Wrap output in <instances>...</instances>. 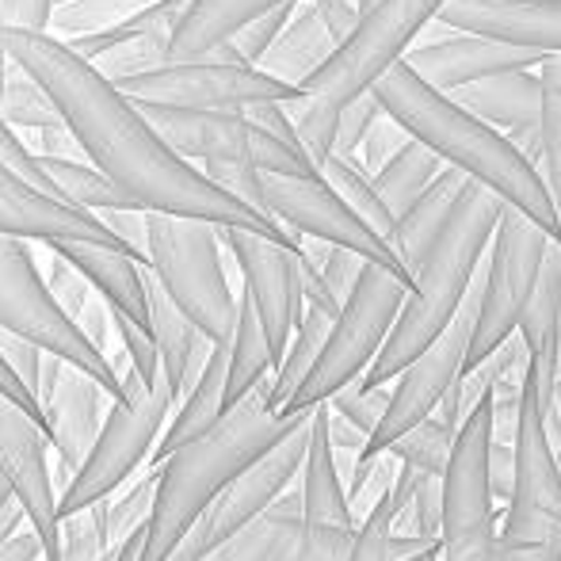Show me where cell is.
Segmentation results:
<instances>
[{
  "label": "cell",
  "mask_w": 561,
  "mask_h": 561,
  "mask_svg": "<svg viewBox=\"0 0 561 561\" xmlns=\"http://www.w3.org/2000/svg\"><path fill=\"white\" fill-rule=\"evenodd\" d=\"M272 378L256 386L249 398H241L210 432L195 436L192 444L176 447L157 466V501L149 516V547L141 561H169L184 547L192 527L203 519V512L215 504L229 481L256 462L264 450H272L279 439H287L298 424L310 421V413H275L267 401Z\"/></svg>",
  "instance_id": "obj_3"
},
{
  "label": "cell",
  "mask_w": 561,
  "mask_h": 561,
  "mask_svg": "<svg viewBox=\"0 0 561 561\" xmlns=\"http://www.w3.org/2000/svg\"><path fill=\"white\" fill-rule=\"evenodd\" d=\"M50 436L43 421L27 413L15 398L0 393V473L12 485L15 501L27 508V519L46 542V558H61V516H58V485L50 478Z\"/></svg>",
  "instance_id": "obj_19"
},
{
  "label": "cell",
  "mask_w": 561,
  "mask_h": 561,
  "mask_svg": "<svg viewBox=\"0 0 561 561\" xmlns=\"http://www.w3.org/2000/svg\"><path fill=\"white\" fill-rule=\"evenodd\" d=\"M306 524L302 489H287L267 512H260L252 524H244L233 539L203 561H287Z\"/></svg>",
  "instance_id": "obj_29"
},
{
  "label": "cell",
  "mask_w": 561,
  "mask_h": 561,
  "mask_svg": "<svg viewBox=\"0 0 561 561\" xmlns=\"http://www.w3.org/2000/svg\"><path fill=\"white\" fill-rule=\"evenodd\" d=\"M444 169L447 164L436 149H428L421 138H409V146H401L398 153L375 172L378 195H382L386 207L393 210V218H401L424 192H428L432 180Z\"/></svg>",
  "instance_id": "obj_33"
},
{
  "label": "cell",
  "mask_w": 561,
  "mask_h": 561,
  "mask_svg": "<svg viewBox=\"0 0 561 561\" xmlns=\"http://www.w3.org/2000/svg\"><path fill=\"white\" fill-rule=\"evenodd\" d=\"M107 542L96 527L92 508L61 516V558L58 561H104Z\"/></svg>",
  "instance_id": "obj_46"
},
{
  "label": "cell",
  "mask_w": 561,
  "mask_h": 561,
  "mask_svg": "<svg viewBox=\"0 0 561 561\" xmlns=\"http://www.w3.org/2000/svg\"><path fill=\"white\" fill-rule=\"evenodd\" d=\"M329 405H333L344 421H352L359 432H367V439H370V432L382 424L386 405H390V386L352 382V386H344L340 393H333V398H329Z\"/></svg>",
  "instance_id": "obj_45"
},
{
  "label": "cell",
  "mask_w": 561,
  "mask_h": 561,
  "mask_svg": "<svg viewBox=\"0 0 561 561\" xmlns=\"http://www.w3.org/2000/svg\"><path fill=\"white\" fill-rule=\"evenodd\" d=\"M260 207L295 237L340 244L413 279L398 249L367 218H359V210L321 172H260Z\"/></svg>",
  "instance_id": "obj_13"
},
{
  "label": "cell",
  "mask_w": 561,
  "mask_h": 561,
  "mask_svg": "<svg viewBox=\"0 0 561 561\" xmlns=\"http://www.w3.org/2000/svg\"><path fill=\"white\" fill-rule=\"evenodd\" d=\"M298 489H302V512L313 524H347L355 527L352 501H347L344 478H340L336 447L329 436V401L313 409L310 416V447H306V462L298 473Z\"/></svg>",
  "instance_id": "obj_26"
},
{
  "label": "cell",
  "mask_w": 561,
  "mask_h": 561,
  "mask_svg": "<svg viewBox=\"0 0 561 561\" xmlns=\"http://www.w3.org/2000/svg\"><path fill=\"white\" fill-rule=\"evenodd\" d=\"M367 4H375V0H359V8H367Z\"/></svg>",
  "instance_id": "obj_57"
},
{
  "label": "cell",
  "mask_w": 561,
  "mask_h": 561,
  "mask_svg": "<svg viewBox=\"0 0 561 561\" xmlns=\"http://www.w3.org/2000/svg\"><path fill=\"white\" fill-rule=\"evenodd\" d=\"M409 138H413V134H409L405 126H401L390 112H382V115H378V123L370 126L367 141H363L359 161L367 164L370 172H378L386 161H390L393 153H398L401 146H409Z\"/></svg>",
  "instance_id": "obj_49"
},
{
  "label": "cell",
  "mask_w": 561,
  "mask_h": 561,
  "mask_svg": "<svg viewBox=\"0 0 561 561\" xmlns=\"http://www.w3.org/2000/svg\"><path fill=\"white\" fill-rule=\"evenodd\" d=\"M0 115L15 126L20 134H38V130H50V126H61L58 104L50 100V92L35 81L23 66L8 69V81H4V96H0Z\"/></svg>",
  "instance_id": "obj_38"
},
{
  "label": "cell",
  "mask_w": 561,
  "mask_h": 561,
  "mask_svg": "<svg viewBox=\"0 0 561 561\" xmlns=\"http://www.w3.org/2000/svg\"><path fill=\"white\" fill-rule=\"evenodd\" d=\"M561 531V466L558 444L550 436L542 393L531 375H524L516 424V462H512V496L504 504L501 539L539 542Z\"/></svg>",
  "instance_id": "obj_14"
},
{
  "label": "cell",
  "mask_w": 561,
  "mask_h": 561,
  "mask_svg": "<svg viewBox=\"0 0 561 561\" xmlns=\"http://www.w3.org/2000/svg\"><path fill=\"white\" fill-rule=\"evenodd\" d=\"M169 561H199V554H195V550H192V547H187V542H184V547H180L176 554H172Z\"/></svg>",
  "instance_id": "obj_55"
},
{
  "label": "cell",
  "mask_w": 561,
  "mask_h": 561,
  "mask_svg": "<svg viewBox=\"0 0 561 561\" xmlns=\"http://www.w3.org/2000/svg\"><path fill=\"white\" fill-rule=\"evenodd\" d=\"M558 466H561V439H558Z\"/></svg>",
  "instance_id": "obj_59"
},
{
  "label": "cell",
  "mask_w": 561,
  "mask_h": 561,
  "mask_svg": "<svg viewBox=\"0 0 561 561\" xmlns=\"http://www.w3.org/2000/svg\"><path fill=\"white\" fill-rule=\"evenodd\" d=\"M146 283H149V329H153V336H157L161 370H164V378H169L172 398H176V405H180L184 393L199 382L203 367L210 363L215 340L172 302V295L157 283L153 272L146 275Z\"/></svg>",
  "instance_id": "obj_24"
},
{
  "label": "cell",
  "mask_w": 561,
  "mask_h": 561,
  "mask_svg": "<svg viewBox=\"0 0 561 561\" xmlns=\"http://www.w3.org/2000/svg\"><path fill=\"white\" fill-rule=\"evenodd\" d=\"M313 4H318V12L325 15L329 27H333L340 38L355 27V20H359V0H313Z\"/></svg>",
  "instance_id": "obj_51"
},
{
  "label": "cell",
  "mask_w": 561,
  "mask_h": 561,
  "mask_svg": "<svg viewBox=\"0 0 561 561\" xmlns=\"http://www.w3.org/2000/svg\"><path fill=\"white\" fill-rule=\"evenodd\" d=\"M547 424H550V436H554V444L561 439V378H558V386H554V393H550V401H547Z\"/></svg>",
  "instance_id": "obj_53"
},
{
  "label": "cell",
  "mask_w": 561,
  "mask_h": 561,
  "mask_svg": "<svg viewBox=\"0 0 561 561\" xmlns=\"http://www.w3.org/2000/svg\"><path fill=\"white\" fill-rule=\"evenodd\" d=\"M54 249L81 267L84 279L112 302V310L126 313L130 321L149 329V283H146L149 267L134 252L89 244V241H61Z\"/></svg>",
  "instance_id": "obj_25"
},
{
  "label": "cell",
  "mask_w": 561,
  "mask_h": 561,
  "mask_svg": "<svg viewBox=\"0 0 561 561\" xmlns=\"http://www.w3.org/2000/svg\"><path fill=\"white\" fill-rule=\"evenodd\" d=\"M222 226L199 218L153 215L146 222V260L172 302L210 340H229L237 329L241 295H233L226 275Z\"/></svg>",
  "instance_id": "obj_7"
},
{
  "label": "cell",
  "mask_w": 561,
  "mask_h": 561,
  "mask_svg": "<svg viewBox=\"0 0 561 561\" xmlns=\"http://www.w3.org/2000/svg\"><path fill=\"white\" fill-rule=\"evenodd\" d=\"M542 77V153L539 172L550 187L558 222H561V54H550L539 66Z\"/></svg>",
  "instance_id": "obj_39"
},
{
  "label": "cell",
  "mask_w": 561,
  "mask_h": 561,
  "mask_svg": "<svg viewBox=\"0 0 561 561\" xmlns=\"http://www.w3.org/2000/svg\"><path fill=\"white\" fill-rule=\"evenodd\" d=\"M382 112H386V107L378 104L375 92H367V96L344 104V112H340V123H336V149H333V153L359 157V149H363V141H367L370 126L378 123V115H382Z\"/></svg>",
  "instance_id": "obj_47"
},
{
  "label": "cell",
  "mask_w": 561,
  "mask_h": 561,
  "mask_svg": "<svg viewBox=\"0 0 561 561\" xmlns=\"http://www.w3.org/2000/svg\"><path fill=\"white\" fill-rule=\"evenodd\" d=\"M306 447H310V421L298 424L287 439H279L272 450H264L256 462L244 466V470L229 481L222 493L215 496V504L203 512L199 524L192 527V535L184 539L187 547L199 554V561L215 554L226 539H233L244 524H252L260 512H267L290 485H295L306 462Z\"/></svg>",
  "instance_id": "obj_17"
},
{
  "label": "cell",
  "mask_w": 561,
  "mask_h": 561,
  "mask_svg": "<svg viewBox=\"0 0 561 561\" xmlns=\"http://www.w3.org/2000/svg\"><path fill=\"white\" fill-rule=\"evenodd\" d=\"M447 31V38L416 43L405 54V66L444 92H458L466 84L489 81L496 73H512V69H539L542 58H547L539 50H527V46L504 43V38L493 35H478V31Z\"/></svg>",
  "instance_id": "obj_21"
},
{
  "label": "cell",
  "mask_w": 561,
  "mask_h": 561,
  "mask_svg": "<svg viewBox=\"0 0 561 561\" xmlns=\"http://www.w3.org/2000/svg\"><path fill=\"white\" fill-rule=\"evenodd\" d=\"M370 92L413 138L436 149L444 164L470 176L473 184L489 187L493 195H501L504 207L527 215L531 222L550 229L554 241H561V222L547 180H542L539 164L508 134L485 123L478 112H470L455 92L428 84L405 61L393 66Z\"/></svg>",
  "instance_id": "obj_2"
},
{
  "label": "cell",
  "mask_w": 561,
  "mask_h": 561,
  "mask_svg": "<svg viewBox=\"0 0 561 561\" xmlns=\"http://www.w3.org/2000/svg\"><path fill=\"white\" fill-rule=\"evenodd\" d=\"M501 195L466 180L447 222L439 226V233L432 237V244L413 264V290H409L405 306H401L398 325H393L390 340L382 344L378 359L370 363V370L359 382L390 386L393 375L409 359H416L432 340L447 333L450 321L462 313L473 283H478V272L485 264L489 241H493L496 226H501Z\"/></svg>",
  "instance_id": "obj_4"
},
{
  "label": "cell",
  "mask_w": 561,
  "mask_h": 561,
  "mask_svg": "<svg viewBox=\"0 0 561 561\" xmlns=\"http://www.w3.org/2000/svg\"><path fill=\"white\" fill-rule=\"evenodd\" d=\"M226 252L241 272V290L252 298L275 359H283L298 321L306 313L302 244H283L256 229H222ZM279 367V363H275Z\"/></svg>",
  "instance_id": "obj_16"
},
{
  "label": "cell",
  "mask_w": 561,
  "mask_h": 561,
  "mask_svg": "<svg viewBox=\"0 0 561 561\" xmlns=\"http://www.w3.org/2000/svg\"><path fill=\"white\" fill-rule=\"evenodd\" d=\"M501 382V378H496ZM493 390L466 413L455 432L444 470V561H493L496 531V489H493Z\"/></svg>",
  "instance_id": "obj_11"
},
{
  "label": "cell",
  "mask_w": 561,
  "mask_h": 561,
  "mask_svg": "<svg viewBox=\"0 0 561 561\" xmlns=\"http://www.w3.org/2000/svg\"><path fill=\"white\" fill-rule=\"evenodd\" d=\"M352 550H355V527L313 524V519H306L287 561H352Z\"/></svg>",
  "instance_id": "obj_43"
},
{
  "label": "cell",
  "mask_w": 561,
  "mask_h": 561,
  "mask_svg": "<svg viewBox=\"0 0 561 561\" xmlns=\"http://www.w3.org/2000/svg\"><path fill=\"white\" fill-rule=\"evenodd\" d=\"M295 8H298V0H287V4L267 8V12L252 15V20L241 23V27H237L233 35L226 38V43L233 46V54L241 61H249V66H260V58H264V54L272 50V43L283 35V27L290 23Z\"/></svg>",
  "instance_id": "obj_41"
},
{
  "label": "cell",
  "mask_w": 561,
  "mask_h": 561,
  "mask_svg": "<svg viewBox=\"0 0 561 561\" xmlns=\"http://www.w3.org/2000/svg\"><path fill=\"white\" fill-rule=\"evenodd\" d=\"M0 561H50L43 535L35 531L27 508L15 496L0 508Z\"/></svg>",
  "instance_id": "obj_44"
},
{
  "label": "cell",
  "mask_w": 561,
  "mask_h": 561,
  "mask_svg": "<svg viewBox=\"0 0 561 561\" xmlns=\"http://www.w3.org/2000/svg\"><path fill=\"white\" fill-rule=\"evenodd\" d=\"M104 561H115V554H112V550H107V554H104Z\"/></svg>",
  "instance_id": "obj_58"
},
{
  "label": "cell",
  "mask_w": 561,
  "mask_h": 561,
  "mask_svg": "<svg viewBox=\"0 0 561 561\" xmlns=\"http://www.w3.org/2000/svg\"><path fill=\"white\" fill-rule=\"evenodd\" d=\"M336 43H340V35L329 27V20L318 12V4H313V0H306V4L298 0L295 15H290V23L283 27V35L275 38L272 50L260 58V69L279 77V81L295 84V89H302V84L329 61Z\"/></svg>",
  "instance_id": "obj_27"
},
{
  "label": "cell",
  "mask_w": 561,
  "mask_h": 561,
  "mask_svg": "<svg viewBox=\"0 0 561 561\" xmlns=\"http://www.w3.org/2000/svg\"><path fill=\"white\" fill-rule=\"evenodd\" d=\"M0 393H8V398H15L23 409H27L31 416H35V421H43V405H38V398L27 390V386L20 382V375H15V370L8 367L4 355H0Z\"/></svg>",
  "instance_id": "obj_52"
},
{
  "label": "cell",
  "mask_w": 561,
  "mask_h": 561,
  "mask_svg": "<svg viewBox=\"0 0 561 561\" xmlns=\"http://www.w3.org/2000/svg\"><path fill=\"white\" fill-rule=\"evenodd\" d=\"M115 84L146 107H176V112H249L260 104H287L302 89L249 66L222 43L199 58H169L141 73L115 77Z\"/></svg>",
  "instance_id": "obj_9"
},
{
  "label": "cell",
  "mask_w": 561,
  "mask_h": 561,
  "mask_svg": "<svg viewBox=\"0 0 561 561\" xmlns=\"http://www.w3.org/2000/svg\"><path fill=\"white\" fill-rule=\"evenodd\" d=\"M279 4L287 0H192L176 27V38H172V58H199V54L222 46L252 15Z\"/></svg>",
  "instance_id": "obj_30"
},
{
  "label": "cell",
  "mask_w": 561,
  "mask_h": 561,
  "mask_svg": "<svg viewBox=\"0 0 561 561\" xmlns=\"http://www.w3.org/2000/svg\"><path fill=\"white\" fill-rule=\"evenodd\" d=\"M38 405H43V428L54 444V455L77 473L89 462L92 447H96L100 432H104V421L115 405V393L96 375L69 363L66 355L46 352Z\"/></svg>",
  "instance_id": "obj_18"
},
{
  "label": "cell",
  "mask_w": 561,
  "mask_h": 561,
  "mask_svg": "<svg viewBox=\"0 0 561 561\" xmlns=\"http://www.w3.org/2000/svg\"><path fill=\"white\" fill-rule=\"evenodd\" d=\"M0 233L27 237V241H35V244L89 241V244H107V249L134 252L100 215L43 192V187H35L31 180H23L20 172L8 169L4 161H0ZM134 256H138V252H134ZM141 264H146V260H141Z\"/></svg>",
  "instance_id": "obj_20"
},
{
  "label": "cell",
  "mask_w": 561,
  "mask_h": 561,
  "mask_svg": "<svg viewBox=\"0 0 561 561\" xmlns=\"http://www.w3.org/2000/svg\"><path fill=\"white\" fill-rule=\"evenodd\" d=\"M321 176H325L329 184H333L336 192L344 195V199L352 203L355 210H359V218H367V222L375 226L378 233L386 237V241H390L393 229H398V218H393V210L386 207V199L378 195L375 172H370L367 164L359 161V157L333 153L325 164H321Z\"/></svg>",
  "instance_id": "obj_37"
},
{
  "label": "cell",
  "mask_w": 561,
  "mask_h": 561,
  "mask_svg": "<svg viewBox=\"0 0 561 561\" xmlns=\"http://www.w3.org/2000/svg\"><path fill=\"white\" fill-rule=\"evenodd\" d=\"M447 0H375L359 8V20L336 43L329 61L287 100L290 123L313 164H325L336 149V123L344 104L367 96L393 66L405 61L428 23L439 20Z\"/></svg>",
  "instance_id": "obj_5"
},
{
  "label": "cell",
  "mask_w": 561,
  "mask_h": 561,
  "mask_svg": "<svg viewBox=\"0 0 561 561\" xmlns=\"http://www.w3.org/2000/svg\"><path fill=\"white\" fill-rule=\"evenodd\" d=\"M470 329H473V290H470V298H466L462 313L450 321L447 333L432 340L416 359H409L405 367L393 375L390 405H386L382 424L370 432L367 447L359 450V462H375V458L386 455V450L398 444L413 424H421L424 416H432L439 405H444L450 386H455L466 370Z\"/></svg>",
  "instance_id": "obj_15"
},
{
  "label": "cell",
  "mask_w": 561,
  "mask_h": 561,
  "mask_svg": "<svg viewBox=\"0 0 561 561\" xmlns=\"http://www.w3.org/2000/svg\"><path fill=\"white\" fill-rule=\"evenodd\" d=\"M4 4V23L23 31H50L58 0H0Z\"/></svg>",
  "instance_id": "obj_50"
},
{
  "label": "cell",
  "mask_w": 561,
  "mask_h": 561,
  "mask_svg": "<svg viewBox=\"0 0 561 561\" xmlns=\"http://www.w3.org/2000/svg\"><path fill=\"white\" fill-rule=\"evenodd\" d=\"M46 176L54 180L58 195L66 203L92 215H112V210H130L138 207L134 199H126L115 187V180L107 172H100L92 161H69V157H43Z\"/></svg>",
  "instance_id": "obj_35"
},
{
  "label": "cell",
  "mask_w": 561,
  "mask_h": 561,
  "mask_svg": "<svg viewBox=\"0 0 561 561\" xmlns=\"http://www.w3.org/2000/svg\"><path fill=\"white\" fill-rule=\"evenodd\" d=\"M455 432H458L455 424L444 421L439 413H432V416H424L421 424H413V428L390 447V455L398 458V462L413 466V470L444 473L450 447H455Z\"/></svg>",
  "instance_id": "obj_40"
},
{
  "label": "cell",
  "mask_w": 561,
  "mask_h": 561,
  "mask_svg": "<svg viewBox=\"0 0 561 561\" xmlns=\"http://www.w3.org/2000/svg\"><path fill=\"white\" fill-rule=\"evenodd\" d=\"M12 496H15V493H12V485H8V478L0 473V508H4V504L12 501Z\"/></svg>",
  "instance_id": "obj_56"
},
{
  "label": "cell",
  "mask_w": 561,
  "mask_h": 561,
  "mask_svg": "<svg viewBox=\"0 0 561 561\" xmlns=\"http://www.w3.org/2000/svg\"><path fill=\"white\" fill-rule=\"evenodd\" d=\"M0 355H4L8 367L20 375V382L27 386L31 393L38 398V382H43V359H46V347H38L35 340L12 333V329L0 325Z\"/></svg>",
  "instance_id": "obj_48"
},
{
  "label": "cell",
  "mask_w": 561,
  "mask_h": 561,
  "mask_svg": "<svg viewBox=\"0 0 561 561\" xmlns=\"http://www.w3.org/2000/svg\"><path fill=\"white\" fill-rule=\"evenodd\" d=\"M153 501H157V470L146 466L141 478H130L126 485H118L115 493L100 496V501L92 504V516H96V527H100V535H104L107 550H115L118 542L130 539L138 527L149 524Z\"/></svg>",
  "instance_id": "obj_36"
},
{
  "label": "cell",
  "mask_w": 561,
  "mask_h": 561,
  "mask_svg": "<svg viewBox=\"0 0 561 561\" xmlns=\"http://www.w3.org/2000/svg\"><path fill=\"white\" fill-rule=\"evenodd\" d=\"M329 329H333V313L318 310V306H306L302 321H298L295 336H290L287 352H283L279 367L272 375V386H267V401H272L275 413H283L287 401L298 393V386L310 378L313 363H318L321 347H325Z\"/></svg>",
  "instance_id": "obj_34"
},
{
  "label": "cell",
  "mask_w": 561,
  "mask_h": 561,
  "mask_svg": "<svg viewBox=\"0 0 561 561\" xmlns=\"http://www.w3.org/2000/svg\"><path fill=\"white\" fill-rule=\"evenodd\" d=\"M439 27L478 31L539 54H561V0H447Z\"/></svg>",
  "instance_id": "obj_22"
},
{
  "label": "cell",
  "mask_w": 561,
  "mask_h": 561,
  "mask_svg": "<svg viewBox=\"0 0 561 561\" xmlns=\"http://www.w3.org/2000/svg\"><path fill=\"white\" fill-rule=\"evenodd\" d=\"M393 485L382 496H375L367 512H363V524L355 527V550L352 561H393Z\"/></svg>",
  "instance_id": "obj_42"
},
{
  "label": "cell",
  "mask_w": 561,
  "mask_h": 561,
  "mask_svg": "<svg viewBox=\"0 0 561 561\" xmlns=\"http://www.w3.org/2000/svg\"><path fill=\"white\" fill-rule=\"evenodd\" d=\"M8 54L50 92L61 118L81 141L84 157L100 172H107L118 192L141 210L199 218L222 229H256L283 244H302V237L244 203L215 176H207L192 157L180 153L157 130L146 107L126 96L96 61L81 58L66 38L50 31L8 27Z\"/></svg>",
  "instance_id": "obj_1"
},
{
  "label": "cell",
  "mask_w": 561,
  "mask_h": 561,
  "mask_svg": "<svg viewBox=\"0 0 561 561\" xmlns=\"http://www.w3.org/2000/svg\"><path fill=\"white\" fill-rule=\"evenodd\" d=\"M275 352L272 340L264 333V321H260L252 298L241 290V310H237V329L229 340V386H226V405L233 409L241 398H249L264 378L275 375Z\"/></svg>",
  "instance_id": "obj_32"
},
{
  "label": "cell",
  "mask_w": 561,
  "mask_h": 561,
  "mask_svg": "<svg viewBox=\"0 0 561 561\" xmlns=\"http://www.w3.org/2000/svg\"><path fill=\"white\" fill-rule=\"evenodd\" d=\"M470 112L504 130L535 164L542 153V77L539 69H512L455 92Z\"/></svg>",
  "instance_id": "obj_23"
},
{
  "label": "cell",
  "mask_w": 561,
  "mask_h": 561,
  "mask_svg": "<svg viewBox=\"0 0 561 561\" xmlns=\"http://www.w3.org/2000/svg\"><path fill=\"white\" fill-rule=\"evenodd\" d=\"M554 249V233L531 222L519 210L504 207L501 226L489 241L485 264L473 283V329H470V355L466 370L485 363L519 333L527 302L539 287L542 264Z\"/></svg>",
  "instance_id": "obj_8"
},
{
  "label": "cell",
  "mask_w": 561,
  "mask_h": 561,
  "mask_svg": "<svg viewBox=\"0 0 561 561\" xmlns=\"http://www.w3.org/2000/svg\"><path fill=\"white\" fill-rule=\"evenodd\" d=\"M409 290H413L409 275L367 260L355 290L344 298V306L333 318V329H329L325 347H321L310 378L298 386V393L287 401L283 413H310V409L325 405L344 386L359 382L370 370V363L378 359L382 344L390 340L393 325H398V313L405 306Z\"/></svg>",
  "instance_id": "obj_6"
},
{
  "label": "cell",
  "mask_w": 561,
  "mask_h": 561,
  "mask_svg": "<svg viewBox=\"0 0 561 561\" xmlns=\"http://www.w3.org/2000/svg\"><path fill=\"white\" fill-rule=\"evenodd\" d=\"M398 561H444V542H436V547L421 550V554H409V558H398Z\"/></svg>",
  "instance_id": "obj_54"
},
{
  "label": "cell",
  "mask_w": 561,
  "mask_h": 561,
  "mask_svg": "<svg viewBox=\"0 0 561 561\" xmlns=\"http://www.w3.org/2000/svg\"><path fill=\"white\" fill-rule=\"evenodd\" d=\"M233 340V336H229ZM229 340H215V352H210V363L203 367L199 382L192 386V390L184 393V401L176 405V416L169 421V428H164L161 444H157L153 458H149L146 466H161L164 458L172 455L176 447L192 444L195 436H203V432H210L218 421L226 416V386H229Z\"/></svg>",
  "instance_id": "obj_28"
},
{
  "label": "cell",
  "mask_w": 561,
  "mask_h": 561,
  "mask_svg": "<svg viewBox=\"0 0 561 561\" xmlns=\"http://www.w3.org/2000/svg\"><path fill=\"white\" fill-rule=\"evenodd\" d=\"M466 180H470V176H462V172L447 164V169L439 172L436 180H432L428 192H424L421 199H416L413 207H409L405 215L398 218V229H393L390 244L398 249V256L405 260L409 272H413V264L421 260V252L432 244V237L439 233V226L447 222L450 207H455L458 195H462Z\"/></svg>",
  "instance_id": "obj_31"
},
{
  "label": "cell",
  "mask_w": 561,
  "mask_h": 561,
  "mask_svg": "<svg viewBox=\"0 0 561 561\" xmlns=\"http://www.w3.org/2000/svg\"><path fill=\"white\" fill-rule=\"evenodd\" d=\"M31 244L35 241H27V237L0 233V325L35 340L46 352L66 355L69 363L96 375L118 401L123 398V378L115 375L107 355H100V347L61 310Z\"/></svg>",
  "instance_id": "obj_12"
},
{
  "label": "cell",
  "mask_w": 561,
  "mask_h": 561,
  "mask_svg": "<svg viewBox=\"0 0 561 561\" xmlns=\"http://www.w3.org/2000/svg\"><path fill=\"white\" fill-rule=\"evenodd\" d=\"M172 405H176V398H172L169 378L161 375L149 382L134 367L126 370L123 398L107 413L104 432H100L89 462L77 470L73 485L58 496V516L92 508L100 496L126 485L138 473V466L153 458V450L172 421Z\"/></svg>",
  "instance_id": "obj_10"
}]
</instances>
